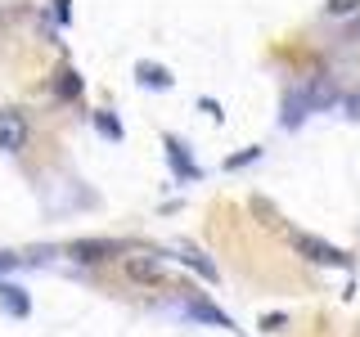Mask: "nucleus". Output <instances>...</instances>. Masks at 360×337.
Wrapping results in <instances>:
<instances>
[{"mask_svg": "<svg viewBox=\"0 0 360 337\" xmlns=\"http://www.w3.org/2000/svg\"><path fill=\"white\" fill-rule=\"evenodd\" d=\"M14 265H22V256H18V252H0V279H5Z\"/></svg>", "mask_w": 360, "mask_h": 337, "instance_id": "2eb2a0df", "label": "nucleus"}, {"mask_svg": "<svg viewBox=\"0 0 360 337\" xmlns=\"http://www.w3.org/2000/svg\"><path fill=\"white\" fill-rule=\"evenodd\" d=\"M198 104H202V108H207V112H212V117H217V121L225 117V112H221V104H217V99H198Z\"/></svg>", "mask_w": 360, "mask_h": 337, "instance_id": "f3484780", "label": "nucleus"}, {"mask_svg": "<svg viewBox=\"0 0 360 337\" xmlns=\"http://www.w3.org/2000/svg\"><path fill=\"white\" fill-rule=\"evenodd\" d=\"M135 81H140L144 90H172V86H176V77L167 72L162 63H149V59H140V63H135Z\"/></svg>", "mask_w": 360, "mask_h": 337, "instance_id": "0eeeda50", "label": "nucleus"}, {"mask_svg": "<svg viewBox=\"0 0 360 337\" xmlns=\"http://www.w3.org/2000/svg\"><path fill=\"white\" fill-rule=\"evenodd\" d=\"M185 315H189V319H202V324H217V329H230V333H234V319H230L225 310H217L207 297H189V301H185Z\"/></svg>", "mask_w": 360, "mask_h": 337, "instance_id": "423d86ee", "label": "nucleus"}, {"mask_svg": "<svg viewBox=\"0 0 360 337\" xmlns=\"http://www.w3.org/2000/svg\"><path fill=\"white\" fill-rule=\"evenodd\" d=\"M257 157H262V144H248V149H239L234 157H225V171H243V166H252Z\"/></svg>", "mask_w": 360, "mask_h": 337, "instance_id": "f8f14e48", "label": "nucleus"}, {"mask_svg": "<svg viewBox=\"0 0 360 337\" xmlns=\"http://www.w3.org/2000/svg\"><path fill=\"white\" fill-rule=\"evenodd\" d=\"M54 90H59V99H77V95H82V77H77L72 67H63V72H59V86H54Z\"/></svg>", "mask_w": 360, "mask_h": 337, "instance_id": "ddd939ff", "label": "nucleus"}, {"mask_svg": "<svg viewBox=\"0 0 360 337\" xmlns=\"http://www.w3.org/2000/svg\"><path fill=\"white\" fill-rule=\"evenodd\" d=\"M162 149H167V162H172V176L180 185H189V180H202V166L194 162V153L185 149V144L176 140V135H162Z\"/></svg>", "mask_w": 360, "mask_h": 337, "instance_id": "f03ea898", "label": "nucleus"}, {"mask_svg": "<svg viewBox=\"0 0 360 337\" xmlns=\"http://www.w3.org/2000/svg\"><path fill=\"white\" fill-rule=\"evenodd\" d=\"M180 261H185L189 270H194V275H202V279H207V284H217V279H221L217 261H212V256L202 252V247H194V243H185V247H180Z\"/></svg>", "mask_w": 360, "mask_h": 337, "instance_id": "6e6552de", "label": "nucleus"}, {"mask_svg": "<svg viewBox=\"0 0 360 337\" xmlns=\"http://www.w3.org/2000/svg\"><path fill=\"white\" fill-rule=\"evenodd\" d=\"M27 144V117L18 108H0V153H18Z\"/></svg>", "mask_w": 360, "mask_h": 337, "instance_id": "7ed1b4c3", "label": "nucleus"}, {"mask_svg": "<svg viewBox=\"0 0 360 337\" xmlns=\"http://www.w3.org/2000/svg\"><path fill=\"white\" fill-rule=\"evenodd\" d=\"M292 247H297V256H307V261H315V265H338V270L352 265V256H347L342 247L315 239V234H292Z\"/></svg>", "mask_w": 360, "mask_h": 337, "instance_id": "f257e3e1", "label": "nucleus"}, {"mask_svg": "<svg viewBox=\"0 0 360 337\" xmlns=\"http://www.w3.org/2000/svg\"><path fill=\"white\" fill-rule=\"evenodd\" d=\"M347 41H360V14L352 18V27H347Z\"/></svg>", "mask_w": 360, "mask_h": 337, "instance_id": "a211bd4d", "label": "nucleus"}, {"mask_svg": "<svg viewBox=\"0 0 360 337\" xmlns=\"http://www.w3.org/2000/svg\"><path fill=\"white\" fill-rule=\"evenodd\" d=\"M324 14H333V18H352V14H360V0H329V5H324Z\"/></svg>", "mask_w": 360, "mask_h": 337, "instance_id": "4468645a", "label": "nucleus"}, {"mask_svg": "<svg viewBox=\"0 0 360 337\" xmlns=\"http://www.w3.org/2000/svg\"><path fill=\"white\" fill-rule=\"evenodd\" d=\"M54 18H59V22H68V18H72V9H68V0H54Z\"/></svg>", "mask_w": 360, "mask_h": 337, "instance_id": "dca6fc26", "label": "nucleus"}, {"mask_svg": "<svg viewBox=\"0 0 360 337\" xmlns=\"http://www.w3.org/2000/svg\"><path fill=\"white\" fill-rule=\"evenodd\" d=\"M0 310L9 315V319H27L32 315V297L22 284H9V279H0Z\"/></svg>", "mask_w": 360, "mask_h": 337, "instance_id": "39448f33", "label": "nucleus"}, {"mask_svg": "<svg viewBox=\"0 0 360 337\" xmlns=\"http://www.w3.org/2000/svg\"><path fill=\"white\" fill-rule=\"evenodd\" d=\"M117 252H122V247L112 239H77L72 247H68V256L82 261V265H99V261H108V256H117Z\"/></svg>", "mask_w": 360, "mask_h": 337, "instance_id": "20e7f679", "label": "nucleus"}, {"mask_svg": "<svg viewBox=\"0 0 360 337\" xmlns=\"http://www.w3.org/2000/svg\"><path fill=\"white\" fill-rule=\"evenodd\" d=\"M127 275L135 284H158V279L167 275V265L158 261V256H127Z\"/></svg>", "mask_w": 360, "mask_h": 337, "instance_id": "1a4fd4ad", "label": "nucleus"}, {"mask_svg": "<svg viewBox=\"0 0 360 337\" xmlns=\"http://www.w3.org/2000/svg\"><path fill=\"white\" fill-rule=\"evenodd\" d=\"M95 131L104 135V140H112V144H122V140H127V126H122V121L112 117V112H95Z\"/></svg>", "mask_w": 360, "mask_h": 337, "instance_id": "9b49d317", "label": "nucleus"}, {"mask_svg": "<svg viewBox=\"0 0 360 337\" xmlns=\"http://www.w3.org/2000/svg\"><path fill=\"white\" fill-rule=\"evenodd\" d=\"M311 112V104H307V90H288V99H284V126L292 131V126H302V117Z\"/></svg>", "mask_w": 360, "mask_h": 337, "instance_id": "9d476101", "label": "nucleus"}]
</instances>
